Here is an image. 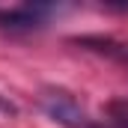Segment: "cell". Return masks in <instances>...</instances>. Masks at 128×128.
I'll use <instances>...</instances> for the list:
<instances>
[{
	"label": "cell",
	"instance_id": "obj_1",
	"mask_svg": "<svg viewBox=\"0 0 128 128\" xmlns=\"http://www.w3.org/2000/svg\"><path fill=\"white\" fill-rule=\"evenodd\" d=\"M42 107H45V113H48L54 122H60V125H66V128H92L86 110L74 101V96H68L63 90L45 92V96H42Z\"/></svg>",
	"mask_w": 128,
	"mask_h": 128
},
{
	"label": "cell",
	"instance_id": "obj_2",
	"mask_svg": "<svg viewBox=\"0 0 128 128\" xmlns=\"http://www.w3.org/2000/svg\"><path fill=\"white\" fill-rule=\"evenodd\" d=\"M74 45H80L86 51H96L107 60H116L119 66L128 68V42H119L113 36H80V39H74Z\"/></svg>",
	"mask_w": 128,
	"mask_h": 128
},
{
	"label": "cell",
	"instance_id": "obj_3",
	"mask_svg": "<svg viewBox=\"0 0 128 128\" xmlns=\"http://www.w3.org/2000/svg\"><path fill=\"white\" fill-rule=\"evenodd\" d=\"M107 113H110V119H113L116 128H128V98L107 104Z\"/></svg>",
	"mask_w": 128,
	"mask_h": 128
}]
</instances>
